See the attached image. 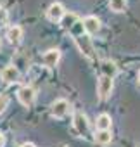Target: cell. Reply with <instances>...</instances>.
Returning a JSON list of instances; mask_svg holds the SVG:
<instances>
[{
  "label": "cell",
  "mask_w": 140,
  "mask_h": 147,
  "mask_svg": "<svg viewBox=\"0 0 140 147\" xmlns=\"http://www.w3.org/2000/svg\"><path fill=\"white\" fill-rule=\"evenodd\" d=\"M75 42L78 45V49L88 57V59H94L95 57V50H94V45L90 42V38L87 35H80V36H75Z\"/></svg>",
  "instance_id": "cell-1"
},
{
  "label": "cell",
  "mask_w": 140,
  "mask_h": 147,
  "mask_svg": "<svg viewBox=\"0 0 140 147\" xmlns=\"http://www.w3.org/2000/svg\"><path fill=\"white\" fill-rule=\"evenodd\" d=\"M112 88H114L112 78H109V76H104V75H102V76L99 78V85H97V92H99V97H100V99H107V97L111 95Z\"/></svg>",
  "instance_id": "cell-2"
},
{
  "label": "cell",
  "mask_w": 140,
  "mask_h": 147,
  "mask_svg": "<svg viewBox=\"0 0 140 147\" xmlns=\"http://www.w3.org/2000/svg\"><path fill=\"white\" fill-rule=\"evenodd\" d=\"M69 109H71V106H69V102L64 100V99H59V100H55V102L50 106V113H52V116H55V118H64V116L69 113Z\"/></svg>",
  "instance_id": "cell-3"
},
{
  "label": "cell",
  "mask_w": 140,
  "mask_h": 147,
  "mask_svg": "<svg viewBox=\"0 0 140 147\" xmlns=\"http://www.w3.org/2000/svg\"><path fill=\"white\" fill-rule=\"evenodd\" d=\"M35 97H36V94H35V90L31 87H23L18 92V99H19V102L23 106H31L35 102Z\"/></svg>",
  "instance_id": "cell-4"
},
{
  "label": "cell",
  "mask_w": 140,
  "mask_h": 147,
  "mask_svg": "<svg viewBox=\"0 0 140 147\" xmlns=\"http://www.w3.org/2000/svg\"><path fill=\"white\" fill-rule=\"evenodd\" d=\"M0 76H2V80L5 83H16V82H19V71L16 66H7L2 69Z\"/></svg>",
  "instance_id": "cell-5"
},
{
  "label": "cell",
  "mask_w": 140,
  "mask_h": 147,
  "mask_svg": "<svg viewBox=\"0 0 140 147\" xmlns=\"http://www.w3.org/2000/svg\"><path fill=\"white\" fill-rule=\"evenodd\" d=\"M83 30H85L88 35L99 33V31H100V21H99V18H95V16L85 18V19H83Z\"/></svg>",
  "instance_id": "cell-6"
},
{
  "label": "cell",
  "mask_w": 140,
  "mask_h": 147,
  "mask_svg": "<svg viewBox=\"0 0 140 147\" xmlns=\"http://www.w3.org/2000/svg\"><path fill=\"white\" fill-rule=\"evenodd\" d=\"M66 14V11H64V7L59 4V2H55V4H52L48 9H47V18L50 19V21H61L62 19V16Z\"/></svg>",
  "instance_id": "cell-7"
},
{
  "label": "cell",
  "mask_w": 140,
  "mask_h": 147,
  "mask_svg": "<svg viewBox=\"0 0 140 147\" xmlns=\"http://www.w3.org/2000/svg\"><path fill=\"white\" fill-rule=\"evenodd\" d=\"M73 125H75V130H76L80 135H85L87 130H88V121H87V116H85L83 113H76V114H75Z\"/></svg>",
  "instance_id": "cell-8"
},
{
  "label": "cell",
  "mask_w": 140,
  "mask_h": 147,
  "mask_svg": "<svg viewBox=\"0 0 140 147\" xmlns=\"http://www.w3.org/2000/svg\"><path fill=\"white\" fill-rule=\"evenodd\" d=\"M59 59H61V52L57 49H50V50H47L43 54V64L47 67H54L59 62Z\"/></svg>",
  "instance_id": "cell-9"
},
{
  "label": "cell",
  "mask_w": 140,
  "mask_h": 147,
  "mask_svg": "<svg viewBox=\"0 0 140 147\" xmlns=\"http://www.w3.org/2000/svg\"><path fill=\"white\" fill-rule=\"evenodd\" d=\"M21 38H23V30H21L19 26H11V28L7 30V40H9L12 45H18V43L21 42Z\"/></svg>",
  "instance_id": "cell-10"
},
{
  "label": "cell",
  "mask_w": 140,
  "mask_h": 147,
  "mask_svg": "<svg viewBox=\"0 0 140 147\" xmlns=\"http://www.w3.org/2000/svg\"><path fill=\"white\" fill-rule=\"evenodd\" d=\"M104 76H109V78H114L118 75V66L112 62V61H102V66H100Z\"/></svg>",
  "instance_id": "cell-11"
},
{
  "label": "cell",
  "mask_w": 140,
  "mask_h": 147,
  "mask_svg": "<svg viewBox=\"0 0 140 147\" xmlns=\"http://www.w3.org/2000/svg\"><path fill=\"white\" fill-rule=\"evenodd\" d=\"M61 23H62V28L64 30H71L76 23H78V16L76 14H73V12H66L64 16H62V19H61Z\"/></svg>",
  "instance_id": "cell-12"
},
{
  "label": "cell",
  "mask_w": 140,
  "mask_h": 147,
  "mask_svg": "<svg viewBox=\"0 0 140 147\" xmlns=\"http://www.w3.org/2000/svg\"><path fill=\"white\" fill-rule=\"evenodd\" d=\"M111 116L109 114H100V116H97V121H95V126H97V130H109L111 128Z\"/></svg>",
  "instance_id": "cell-13"
},
{
  "label": "cell",
  "mask_w": 140,
  "mask_h": 147,
  "mask_svg": "<svg viewBox=\"0 0 140 147\" xmlns=\"http://www.w3.org/2000/svg\"><path fill=\"white\" fill-rule=\"evenodd\" d=\"M111 138H112V135H111L109 130H99V131L95 133V142H97V144L106 145V144L111 142Z\"/></svg>",
  "instance_id": "cell-14"
},
{
  "label": "cell",
  "mask_w": 140,
  "mask_h": 147,
  "mask_svg": "<svg viewBox=\"0 0 140 147\" xmlns=\"http://www.w3.org/2000/svg\"><path fill=\"white\" fill-rule=\"evenodd\" d=\"M109 7H111V11H114V12H123V11L126 9V0H111V2H109Z\"/></svg>",
  "instance_id": "cell-15"
},
{
  "label": "cell",
  "mask_w": 140,
  "mask_h": 147,
  "mask_svg": "<svg viewBox=\"0 0 140 147\" xmlns=\"http://www.w3.org/2000/svg\"><path fill=\"white\" fill-rule=\"evenodd\" d=\"M7 18H9L7 11L5 9H0V24H5L7 23Z\"/></svg>",
  "instance_id": "cell-16"
},
{
  "label": "cell",
  "mask_w": 140,
  "mask_h": 147,
  "mask_svg": "<svg viewBox=\"0 0 140 147\" xmlns=\"http://www.w3.org/2000/svg\"><path fill=\"white\" fill-rule=\"evenodd\" d=\"M5 107H7V97L0 95V113H4V111H5Z\"/></svg>",
  "instance_id": "cell-17"
},
{
  "label": "cell",
  "mask_w": 140,
  "mask_h": 147,
  "mask_svg": "<svg viewBox=\"0 0 140 147\" xmlns=\"http://www.w3.org/2000/svg\"><path fill=\"white\" fill-rule=\"evenodd\" d=\"M4 144H5V137L0 133V147H4Z\"/></svg>",
  "instance_id": "cell-18"
},
{
  "label": "cell",
  "mask_w": 140,
  "mask_h": 147,
  "mask_svg": "<svg viewBox=\"0 0 140 147\" xmlns=\"http://www.w3.org/2000/svg\"><path fill=\"white\" fill-rule=\"evenodd\" d=\"M21 147H36V145H35V144H31V142H26V144H23Z\"/></svg>",
  "instance_id": "cell-19"
},
{
  "label": "cell",
  "mask_w": 140,
  "mask_h": 147,
  "mask_svg": "<svg viewBox=\"0 0 140 147\" xmlns=\"http://www.w3.org/2000/svg\"><path fill=\"white\" fill-rule=\"evenodd\" d=\"M138 82H140V71H138Z\"/></svg>",
  "instance_id": "cell-20"
},
{
  "label": "cell",
  "mask_w": 140,
  "mask_h": 147,
  "mask_svg": "<svg viewBox=\"0 0 140 147\" xmlns=\"http://www.w3.org/2000/svg\"><path fill=\"white\" fill-rule=\"evenodd\" d=\"M0 49H2V42H0Z\"/></svg>",
  "instance_id": "cell-21"
}]
</instances>
